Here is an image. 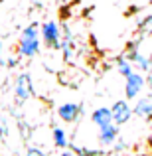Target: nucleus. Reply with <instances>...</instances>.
Masks as SVG:
<instances>
[{"label": "nucleus", "mask_w": 152, "mask_h": 156, "mask_svg": "<svg viewBox=\"0 0 152 156\" xmlns=\"http://www.w3.org/2000/svg\"><path fill=\"white\" fill-rule=\"evenodd\" d=\"M42 51V38H40V22H30L26 28H22L18 38V46H16V53L18 57H36Z\"/></svg>", "instance_id": "obj_1"}, {"label": "nucleus", "mask_w": 152, "mask_h": 156, "mask_svg": "<svg viewBox=\"0 0 152 156\" xmlns=\"http://www.w3.org/2000/svg\"><path fill=\"white\" fill-rule=\"evenodd\" d=\"M40 38H42V44L48 48V50L59 51L61 48V26L55 22V20H46L44 24H40Z\"/></svg>", "instance_id": "obj_2"}, {"label": "nucleus", "mask_w": 152, "mask_h": 156, "mask_svg": "<svg viewBox=\"0 0 152 156\" xmlns=\"http://www.w3.org/2000/svg\"><path fill=\"white\" fill-rule=\"evenodd\" d=\"M12 93H14V103L16 105H22L26 103L28 99L34 97V81H32L30 73L26 71H20L14 79V85H12Z\"/></svg>", "instance_id": "obj_3"}, {"label": "nucleus", "mask_w": 152, "mask_h": 156, "mask_svg": "<svg viewBox=\"0 0 152 156\" xmlns=\"http://www.w3.org/2000/svg\"><path fill=\"white\" fill-rule=\"evenodd\" d=\"M125 55L129 57V61L138 69V71H142V73H150L152 71V59H150V55H146V53L140 50V40L130 42Z\"/></svg>", "instance_id": "obj_4"}, {"label": "nucleus", "mask_w": 152, "mask_h": 156, "mask_svg": "<svg viewBox=\"0 0 152 156\" xmlns=\"http://www.w3.org/2000/svg\"><path fill=\"white\" fill-rule=\"evenodd\" d=\"M144 85H146L144 73L138 71V69H134L129 77H125V97L129 101L138 99V95H140L142 89H144Z\"/></svg>", "instance_id": "obj_5"}, {"label": "nucleus", "mask_w": 152, "mask_h": 156, "mask_svg": "<svg viewBox=\"0 0 152 156\" xmlns=\"http://www.w3.org/2000/svg\"><path fill=\"white\" fill-rule=\"evenodd\" d=\"M111 113H113V122L115 125L125 126L126 122H130L134 111H133V107H130V101L125 97V99H118V101H115V103L111 105Z\"/></svg>", "instance_id": "obj_6"}, {"label": "nucleus", "mask_w": 152, "mask_h": 156, "mask_svg": "<svg viewBox=\"0 0 152 156\" xmlns=\"http://www.w3.org/2000/svg\"><path fill=\"white\" fill-rule=\"evenodd\" d=\"M83 105L81 103H73V101H65V103H61L57 107V117H59L61 122H67V125H71V122H77L81 119V115H83Z\"/></svg>", "instance_id": "obj_7"}, {"label": "nucleus", "mask_w": 152, "mask_h": 156, "mask_svg": "<svg viewBox=\"0 0 152 156\" xmlns=\"http://www.w3.org/2000/svg\"><path fill=\"white\" fill-rule=\"evenodd\" d=\"M118 129L121 126L115 125V122H111V125L103 126V129H99V134H97V142H99L101 146H113L115 140H117L118 136H121V133H118Z\"/></svg>", "instance_id": "obj_8"}, {"label": "nucleus", "mask_w": 152, "mask_h": 156, "mask_svg": "<svg viewBox=\"0 0 152 156\" xmlns=\"http://www.w3.org/2000/svg\"><path fill=\"white\" fill-rule=\"evenodd\" d=\"M133 111L142 121H152V93H148L146 97H138Z\"/></svg>", "instance_id": "obj_9"}, {"label": "nucleus", "mask_w": 152, "mask_h": 156, "mask_svg": "<svg viewBox=\"0 0 152 156\" xmlns=\"http://www.w3.org/2000/svg\"><path fill=\"white\" fill-rule=\"evenodd\" d=\"M91 122L97 126V129H103V126L111 125V122H113L111 107H97V109L91 113Z\"/></svg>", "instance_id": "obj_10"}, {"label": "nucleus", "mask_w": 152, "mask_h": 156, "mask_svg": "<svg viewBox=\"0 0 152 156\" xmlns=\"http://www.w3.org/2000/svg\"><path fill=\"white\" fill-rule=\"evenodd\" d=\"M51 142L55 148L63 150V148H69V136H67V130L61 129V126H53L51 129Z\"/></svg>", "instance_id": "obj_11"}, {"label": "nucleus", "mask_w": 152, "mask_h": 156, "mask_svg": "<svg viewBox=\"0 0 152 156\" xmlns=\"http://www.w3.org/2000/svg\"><path fill=\"white\" fill-rule=\"evenodd\" d=\"M115 67H117V73L121 77H129L130 73L134 71V65L129 61V57H126V55H118L117 59H115Z\"/></svg>", "instance_id": "obj_12"}, {"label": "nucleus", "mask_w": 152, "mask_h": 156, "mask_svg": "<svg viewBox=\"0 0 152 156\" xmlns=\"http://www.w3.org/2000/svg\"><path fill=\"white\" fill-rule=\"evenodd\" d=\"M69 148H71L77 156H103L105 154L103 150L89 148V146H81V144H77V142H69Z\"/></svg>", "instance_id": "obj_13"}, {"label": "nucleus", "mask_w": 152, "mask_h": 156, "mask_svg": "<svg viewBox=\"0 0 152 156\" xmlns=\"http://www.w3.org/2000/svg\"><path fill=\"white\" fill-rule=\"evenodd\" d=\"M24 156H48V154L44 152V150L40 148V146H34V144H30V146L26 148V154H24Z\"/></svg>", "instance_id": "obj_14"}, {"label": "nucleus", "mask_w": 152, "mask_h": 156, "mask_svg": "<svg viewBox=\"0 0 152 156\" xmlns=\"http://www.w3.org/2000/svg\"><path fill=\"white\" fill-rule=\"evenodd\" d=\"M6 136H8V119L0 117V138H6Z\"/></svg>", "instance_id": "obj_15"}, {"label": "nucleus", "mask_w": 152, "mask_h": 156, "mask_svg": "<svg viewBox=\"0 0 152 156\" xmlns=\"http://www.w3.org/2000/svg\"><path fill=\"white\" fill-rule=\"evenodd\" d=\"M125 148H126V142L122 140L121 136H118L117 140H115V144H113V150H115V152H122Z\"/></svg>", "instance_id": "obj_16"}, {"label": "nucleus", "mask_w": 152, "mask_h": 156, "mask_svg": "<svg viewBox=\"0 0 152 156\" xmlns=\"http://www.w3.org/2000/svg\"><path fill=\"white\" fill-rule=\"evenodd\" d=\"M57 156H77L75 152H73V150L71 148H63V150H61V152L59 154H57Z\"/></svg>", "instance_id": "obj_17"}, {"label": "nucleus", "mask_w": 152, "mask_h": 156, "mask_svg": "<svg viewBox=\"0 0 152 156\" xmlns=\"http://www.w3.org/2000/svg\"><path fill=\"white\" fill-rule=\"evenodd\" d=\"M6 65H8V67H16V65H18V59H16V57H8V61H6Z\"/></svg>", "instance_id": "obj_18"}, {"label": "nucleus", "mask_w": 152, "mask_h": 156, "mask_svg": "<svg viewBox=\"0 0 152 156\" xmlns=\"http://www.w3.org/2000/svg\"><path fill=\"white\" fill-rule=\"evenodd\" d=\"M30 2L34 4L36 8H42V6H44V2H46V0H30Z\"/></svg>", "instance_id": "obj_19"}, {"label": "nucleus", "mask_w": 152, "mask_h": 156, "mask_svg": "<svg viewBox=\"0 0 152 156\" xmlns=\"http://www.w3.org/2000/svg\"><path fill=\"white\" fill-rule=\"evenodd\" d=\"M146 75H148V77H146V83H148V87L152 89V71H150V73H146Z\"/></svg>", "instance_id": "obj_20"}, {"label": "nucleus", "mask_w": 152, "mask_h": 156, "mask_svg": "<svg viewBox=\"0 0 152 156\" xmlns=\"http://www.w3.org/2000/svg\"><path fill=\"white\" fill-rule=\"evenodd\" d=\"M148 34H150V36H152V28H148Z\"/></svg>", "instance_id": "obj_21"}, {"label": "nucleus", "mask_w": 152, "mask_h": 156, "mask_svg": "<svg viewBox=\"0 0 152 156\" xmlns=\"http://www.w3.org/2000/svg\"><path fill=\"white\" fill-rule=\"evenodd\" d=\"M0 4H2V0H0Z\"/></svg>", "instance_id": "obj_22"}]
</instances>
